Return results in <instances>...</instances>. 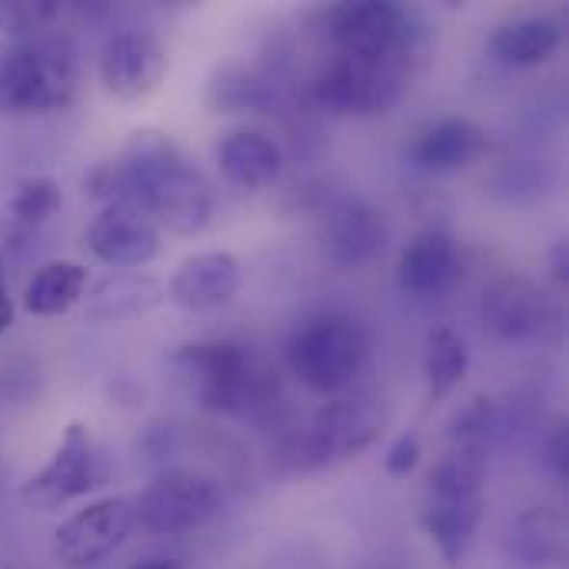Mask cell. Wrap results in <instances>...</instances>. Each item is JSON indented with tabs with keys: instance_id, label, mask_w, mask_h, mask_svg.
Masks as SVG:
<instances>
[{
	"instance_id": "1",
	"label": "cell",
	"mask_w": 569,
	"mask_h": 569,
	"mask_svg": "<svg viewBox=\"0 0 569 569\" xmlns=\"http://www.w3.org/2000/svg\"><path fill=\"white\" fill-rule=\"evenodd\" d=\"M113 203H133L147 210L157 227L177 237H197L207 230L213 217V193L163 130H137L120 160H113Z\"/></svg>"
},
{
	"instance_id": "2",
	"label": "cell",
	"mask_w": 569,
	"mask_h": 569,
	"mask_svg": "<svg viewBox=\"0 0 569 569\" xmlns=\"http://www.w3.org/2000/svg\"><path fill=\"white\" fill-rule=\"evenodd\" d=\"M80 87V57L67 37H30L0 47V113L67 110Z\"/></svg>"
},
{
	"instance_id": "3",
	"label": "cell",
	"mask_w": 569,
	"mask_h": 569,
	"mask_svg": "<svg viewBox=\"0 0 569 569\" xmlns=\"http://www.w3.org/2000/svg\"><path fill=\"white\" fill-rule=\"evenodd\" d=\"M370 360V330L347 317L327 313L300 327L287 343L290 373L313 393H343Z\"/></svg>"
},
{
	"instance_id": "4",
	"label": "cell",
	"mask_w": 569,
	"mask_h": 569,
	"mask_svg": "<svg viewBox=\"0 0 569 569\" xmlns=\"http://www.w3.org/2000/svg\"><path fill=\"white\" fill-rule=\"evenodd\" d=\"M390 427V403L383 397H340L327 403L307 430L293 440L290 463L300 473L347 463L370 450Z\"/></svg>"
},
{
	"instance_id": "5",
	"label": "cell",
	"mask_w": 569,
	"mask_h": 569,
	"mask_svg": "<svg viewBox=\"0 0 569 569\" xmlns=\"http://www.w3.org/2000/svg\"><path fill=\"white\" fill-rule=\"evenodd\" d=\"M407 87V60L330 57L310 80V103L333 117L390 113Z\"/></svg>"
},
{
	"instance_id": "6",
	"label": "cell",
	"mask_w": 569,
	"mask_h": 569,
	"mask_svg": "<svg viewBox=\"0 0 569 569\" xmlns=\"http://www.w3.org/2000/svg\"><path fill=\"white\" fill-rule=\"evenodd\" d=\"M223 490L213 477L200 470H170L143 487L133 500L137 527L153 537L193 533L217 517Z\"/></svg>"
},
{
	"instance_id": "7",
	"label": "cell",
	"mask_w": 569,
	"mask_h": 569,
	"mask_svg": "<svg viewBox=\"0 0 569 569\" xmlns=\"http://www.w3.org/2000/svg\"><path fill=\"white\" fill-rule=\"evenodd\" d=\"M197 387V400L210 413H243L260 400L263 377L253 357L237 343H190L173 357Z\"/></svg>"
},
{
	"instance_id": "8",
	"label": "cell",
	"mask_w": 569,
	"mask_h": 569,
	"mask_svg": "<svg viewBox=\"0 0 569 569\" xmlns=\"http://www.w3.org/2000/svg\"><path fill=\"white\" fill-rule=\"evenodd\" d=\"M103 480H107V467H103V453H100L90 427L70 423L63 430L50 463L23 483L20 500L30 510L50 513V510H60V507L93 493Z\"/></svg>"
},
{
	"instance_id": "9",
	"label": "cell",
	"mask_w": 569,
	"mask_h": 569,
	"mask_svg": "<svg viewBox=\"0 0 569 569\" xmlns=\"http://www.w3.org/2000/svg\"><path fill=\"white\" fill-rule=\"evenodd\" d=\"M330 40L340 57L407 60L417 40L413 17L400 3L360 0L330 10Z\"/></svg>"
},
{
	"instance_id": "10",
	"label": "cell",
	"mask_w": 569,
	"mask_h": 569,
	"mask_svg": "<svg viewBox=\"0 0 569 569\" xmlns=\"http://www.w3.org/2000/svg\"><path fill=\"white\" fill-rule=\"evenodd\" d=\"M137 530L133 500L127 497H103L77 510L70 520L57 527L53 553L67 569H90L113 557L130 533Z\"/></svg>"
},
{
	"instance_id": "11",
	"label": "cell",
	"mask_w": 569,
	"mask_h": 569,
	"mask_svg": "<svg viewBox=\"0 0 569 569\" xmlns=\"http://www.w3.org/2000/svg\"><path fill=\"white\" fill-rule=\"evenodd\" d=\"M87 247L107 267L137 270L160 253V227L133 203H103L87 227Z\"/></svg>"
},
{
	"instance_id": "12",
	"label": "cell",
	"mask_w": 569,
	"mask_h": 569,
	"mask_svg": "<svg viewBox=\"0 0 569 569\" xmlns=\"http://www.w3.org/2000/svg\"><path fill=\"white\" fill-rule=\"evenodd\" d=\"M167 73V50L143 30H120L100 57L103 87L120 100H143Z\"/></svg>"
},
{
	"instance_id": "13",
	"label": "cell",
	"mask_w": 569,
	"mask_h": 569,
	"mask_svg": "<svg viewBox=\"0 0 569 569\" xmlns=\"http://www.w3.org/2000/svg\"><path fill=\"white\" fill-rule=\"evenodd\" d=\"M387 220L367 200L347 197L333 203L323 217V253L333 267H363L387 250Z\"/></svg>"
},
{
	"instance_id": "14",
	"label": "cell",
	"mask_w": 569,
	"mask_h": 569,
	"mask_svg": "<svg viewBox=\"0 0 569 569\" xmlns=\"http://www.w3.org/2000/svg\"><path fill=\"white\" fill-rule=\"evenodd\" d=\"M203 103L210 113H267L283 103V80L270 67L227 57L210 70Z\"/></svg>"
},
{
	"instance_id": "15",
	"label": "cell",
	"mask_w": 569,
	"mask_h": 569,
	"mask_svg": "<svg viewBox=\"0 0 569 569\" xmlns=\"http://www.w3.org/2000/svg\"><path fill=\"white\" fill-rule=\"evenodd\" d=\"M480 313H483V323L493 337H500L507 343H520V340L540 337L543 327L550 323L553 310L533 280L510 273V277H500L487 287Z\"/></svg>"
},
{
	"instance_id": "16",
	"label": "cell",
	"mask_w": 569,
	"mask_h": 569,
	"mask_svg": "<svg viewBox=\"0 0 569 569\" xmlns=\"http://www.w3.org/2000/svg\"><path fill=\"white\" fill-rule=\"evenodd\" d=\"M240 283H243L240 260L227 250H207V253L187 257L173 270L167 297L187 313H210L230 303Z\"/></svg>"
},
{
	"instance_id": "17",
	"label": "cell",
	"mask_w": 569,
	"mask_h": 569,
	"mask_svg": "<svg viewBox=\"0 0 569 569\" xmlns=\"http://www.w3.org/2000/svg\"><path fill=\"white\" fill-rule=\"evenodd\" d=\"M460 277L457 240L443 227H430L417 233L397 267V280L410 297H440Z\"/></svg>"
},
{
	"instance_id": "18",
	"label": "cell",
	"mask_w": 569,
	"mask_h": 569,
	"mask_svg": "<svg viewBox=\"0 0 569 569\" xmlns=\"http://www.w3.org/2000/svg\"><path fill=\"white\" fill-rule=\"evenodd\" d=\"M220 173L230 187L260 193L273 187L283 173V150L273 137L260 130H237L227 133L217 147Z\"/></svg>"
},
{
	"instance_id": "19",
	"label": "cell",
	"mask_w": 569,
	"mask_h": 569,
	"mask_svg": "<svg viewBox=\"0 0 569 569\" xmlns=\"http://www.w3.org/2000/svg\"><path fill=\"white\" fill-rule=\"evenodd\" d=\"M487 130L467 117H447L433 123L413 143V163L427 173H457L487 153Z\"/></svg>"
},
{
	"instance_id": "20",
	"label": "cell",
	"mask_w": 569,
	"mask_h": 569,
	"mask_svg": "<svg viewBox=\"0 0 569 569\" xmlns=\"http://www.w3.org/2000/svg\"><path fill=\"white\" fill-rule=\"evenodd\" d=\"M427 537L440 550L447 567H460L477 540V530L483 523V497L477 500H430L420 517Z\"/></svg>"
},
{
	"instance_id": "21",
	"label": "cell",
	"mask_w": 569,
	"mask_h": 569,
	"mask_svg": "<svg viewBox=\"0 0 569 569\" xmlns=\"http://www.w3.org/2000/svg\"><path fill=\"white\" fill-rule=\"evenodd\" d=\"M507 553L523 567H560L567 560V517L553 507H533L517 517Z\"/></svg>"
},
{
	"instance_id": "22",
	"label": "cell",
	"mask_w": 569,
	"mask_h": 569,
	"mask_svg": "<svg viewBox=\"0 0 569 569\" xmlns=\"http://www.w3.org/2000/svg\"><path fill=\"white\" fill-rule=\"evenodd\" d=\"M563 43V30L553 17H520L490 33L493 60L507 67H540Z\"/></svg>"
},
{
	"instance_id": "23",
	"label": "cell",
	"mask_w": 569,
	"mask_h": 569,
	"mask_svg": "<svg viewBox=\"0 0 569 569\" xmlns=\"http://www.w3.org/2000/svg\"><path fill=\"white\" fill-rule=\"evenodd\" d=\"M167 300V287L150 273H113L90 293V317L103 323L137 320Z\"/></svg>"
},
{
	"instance_id": "24",
	"label": "cell",
	"mask_w": 569,
	"mask_h": 569,
	"mask_svg": "<svg viewBox=\"0 0 569 569\" xmlns=\"http://www.w3.org/2000/svg\"><path fill=\"white\" fill-rule=\"evenodd\" d=\"M87 293V267L73 260H50L23 287V310L30 317H60Z\"/></svg>"
},
{
	"instance_id": "25",
	"label": "cell",
	"mask_w": 569,
	"mask_h": 569,
	"mask_svg": "<svg viewBox=\"0 0 569 569\" xmlns=\"http://www.w3.org/2000/svg\"><path fill=\"white\" fill-rule=\"evenodd\" d=\"M490 473L487 447H450L430 473V500H477Z\"/></svg>"
},
{
	"instance_id": "26",
	"label": "cell",
	"mask_w": 569,
	"mask_h": 569,
	"mask_svg": "<svg viewBox=\"0 0 569 569\" xmlns=\"http://www.w3.org/2000/svg\"><path fill=\"white\" fill-rule=\"evenodd\" d=\"M470 370V347L467 340L450 330L440 327L427 337V350H423V373H427V387H430V403H443L467 377Z\"/></svg>"
},
{
	"instance_id": "27",
	"label": "cell",
	"mask_w": 569,
	"mask_h": 569,
	"mask_svg": "<svg viewBox=\"0 0 569 569\" xmlns=\"http://www.w3.org/2000/svg\"><path fill=\"white\" fill-rule=\"evenodd\" d=\"M60 17L63 3L53 0H0V33H7L10 40L47 37Z\"/></svg>"
},
{
	"instance_id": "28",
	"label": "cell",
	"mask_w": 569,
	"mask_h": 569,
	"mask_svg": "<svg viewBox=\"0 0 569 569\" xmlns=\"http://www.w3.org/2000/svg\"><path fill=\"white\" fill-rule=\"evenodd\" d=\"M63 203V190L57 180L50 177H30L23 180L13 197H10V213L20 220V223H43L50 220Z\"/></svg>"
},
{
	"instance_id": "29",
	"label": "cell",
	"mask_w": 569,
	"mask_h": 569,
	"mask_svg": "<svg viewBox=\"0 0 569 569\" xmlns=\"http://www.w3.org/2000/svg\"><path fill=\"white\" fill-rule=\"evenodd\" d=\"M497 407L490 397H473L457 417L450 420V443L453 447H487V437L493 430Z\"/></svg>"
},
{
	"instance_id": "30",
	"label": "cell",
	"mask_w": 569,
	"mask_h": 569,
	"mask_svg": "<svg viewBox=\"0 0 569 569\" xmlns=\"http://www.w3.org/2000/svg\"><path fill=\"white\" fill-rule=\"evenodd\" d=\"M420 453H423V450H420V437L410 430V433L397 437V443L387 450L383 467H387V473H390V477H407V473H413V470H417Z\"/></svg>"
},
{
	"instance_id": "31",
	"label": "cell",
	"mask_w": 569,
	"mask_h": 569,
	"mask_svg": "<svg viewBox=\"0 0 569 569\" xmlns=\"http://www.w3.org/2000/svg\"><path fill=\"white\" fill-rule=\"evenodd\" d=\"M543 463H547V470L557 477V480H569V433L560 427V430H553V437L547 440V447H543Z\"/></svg>"
},
{
	"instance_id": "32",
	"label": "cell",
	"mask_w": 569,
	"mask_h": 569,
	"mask_svg": "<svg viewBox=\"0 0 569 569\" xmlns=\"http://www.w3.org/2000/svg\"><path fill=\"white\" fill-rule=\"evenodd\" d=\"M13 323V300H10V290H7V277H3V267H0V333Z\"/></svg>"
},
{
	"instance_id": "33",
	"label": "cell",
	"mask_w": 569,
	"mask_h": 569,
	"mask_svg": "<svg viewBox=\"0 0 569 569\" xmlns=\"http://www.w3.org/2000/svg\"><path fill=\"white\" fill-rule=\"evenodd\" d=\"M567 267H569L567 243H557V250H553V277H557L560 283H567Z\"/></svg>"
},
{
	"instance_id": "34",
	"label": "cell",
	"mask_w": 569,
	"mask_h": 569,
	"mask_svg": "<svg viewBox=\"0 0 569 569\" xmlns=\"http://www.w3.org/2000/svg\"><path fill=\"white\" fill-rule=\"evenodd\" d=\"M133 569H183L177 560H150V563H140Z\"/></svg>"
}]
</instances>
